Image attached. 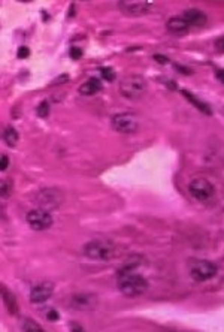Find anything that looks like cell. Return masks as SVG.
<instances>
[{"mask_svg": "<svg viewBox=\"0 0 224 332\" xmlns=\"http://www.w3.org/2000/svg\"><path fill=\"white\" fill-rule=\"evenodd\" d=\"M117 278H118V289H120V292L124 296H127V298L140 296L148 289V281L142 276L136 274L133 271V267H130V265L123 267L117 273Z\"/></svg>", "mask_w": 224, "mask_h": 332, "instance_id": "obj_1", "label": "cell"}, {"mask_svg": "<svg viewBox=\"0 0 224 332\" xmlns=\"http://www.w3.org/2000/svg\"><path fill=\"white\" fill-rule=\"evenodd\" d=\"M148 84L146 80L140 75H126L120 81V93L123 97L129 101H138L145 93H146Z\"/></svg>", "mask_w": 224, "mask_h": 332, "instance_id": "obj_2", "label": "cell"}, {"mask_svg": "<svg viewBox=\"0 0 224 332\" xmlns=\"http://www.w3.org/2000/svg\"><path fill=\"white\" fill-rule=\"evenodd\" d=\"M83 253L91 260H109L115 253V247L108 240H93L83 247Z\"/></svg>", "mask_w": 224, "mask_h": 332, "instance_id": "obj_3", "label": "cell"}, {"mask_svg": "<svg viewBox=\"0 0 224 332\" xmlns=\"http://www.w3.org/2000/svg\"><path fill=\"white\" fill-rule=\"evenodd\" d=\"M217 265L211 260L206 259H199V260H192L190 262V277L195 281H208L211 278L217 276Z\"/></svg>", "mask_w": 224, "mask_h": 332, "instance_id": "obj_4", "label": "cell"}, {"mask_svg": "<svg viewBox=\"0 0 224 332\" xmlns=\"http://www.w3.org/2000/svg\"><path fill=\"white\" fill-rule=\"evenodd\" d=\"M111 126L115 132L129 135V134H135L139 129V121L133 114L120 112L111 118Z\"/></svg>", "mask_w": 224, "mask_h": 332, "instance_id": "obj_5", "label": "cell"}, {"mask_svg": "<svg viewBox=\"0 0 224 332\" xmlns=\"http://www.w3.org/2000/svg\"><path fill=\"white\" fill-rule=\"evenodd\" d=\"M189 192L199 202H208L214 197L215 187L206 178H195L189 184Z\"/></svg>", "mask_w": 224, "mask_h": 332, "instance_id": "obj_6", "label": "cell"}, {"mask_svg": "<svg viewBox=\"0 0 224 332\" xmlns=\"http://www.w3.org/2000/svg\"><path fill=\"white\" fill-rule=\"evenodd\" d=\"M153 6L154 5L151 2H145V0H121V2H118V8H120L121 14L126 17L146 15L153 9Z\"/></svg>", "mask_w": 224, "mask_h": 332, "instance_id": "obj_7", "label": "cell"}, {"mask_svg": "<svg viewBox=\"0 0 224 332\" xmlns=\"http://www.w3.org/2000/svg\"><path fill=\"white\" fill-rule=\"evenodd\" d=\"M26 221L33 230H47L53 226V216L44 208H36L28 211Z\"/></svg>", "mask_w": 224, "mask_h": 332, "instance_id": "obj_8", "label": "cell"}, {"mask_svg": "<svg viewBox=\"0 0 224 332\" xmlns=\"http://www.w3.org/2000/svg\"><path fill=\"white\" fill-rule=\"evenodd\" d=\"M53 292H54V284L53 283H50V281L38 283L30 290V301L33 304H42V303H45V301H48L51 298Z\"/></svg>", "mask_w": 224, "mask_h": 332, "instance_id": "obj_9", "label": "cell"}, {"mask_svg": "<svg viewBox=\"0 0 224 332\" xmlns=\"http://www.w3.org/2000/svg\"><path fill=\"white\" fill-rule=\"evenodd\" d=\"M182 18L187 21V24L190 27H205L208 23V17L203 11L197 9V8H192V9H185L182 14Z\"/></svg>", "mask_w": 224, "mask_h": 332, "instance_id": "obj_10", "label": "cell"}, {"mask_svg": "<svg viewBox=\"0 0 224 332\" xmlns=\"http://www.w3.org/2000/svg\"><path fill=\"white\" fill-rule=\"evenodd\" d=\"M97 304V296L91 293H78L70 300V305L77 310H91Z\"/></svg>", "mask_w": 224, "mask_h": 332, "instance_id": "obj_11", "label": "cell"}, {"mask_svg": "<svg viewBox=\"0 0 224 332\" xmlns=\"http://www.w3.org/2000/svg\"><path fill=\"white\" fill-rule=\"evenodd\" d=\"M166 28L169 33H172L173 36H184L189 33L190 26L187 24V21L182 17H172L169 18L166 23Z\"/></svg>", "mask_w": 224, "mask_h": 332, "instance_id": "obj_12", "label": "cell"}, {"mask_svg": "<svg viewBox=\"0 0 224 332\" xmlns=\"http://www.w3.org/2000/svg\"><path fill=\"white\" fill-rule=\"evenodd\" d=\"M102 83H100V80H97V78H90L88 81H85L81 87H80V93L83 94V96H93V94H96V93H99L100 90H102Z\"/></svg>", "mask_w": 224, "mask_h": 332, "instance_id": "obj_13", "label": "cell"}, {"mask_svg": "<svg viewBox=\"0 0 224 332\" xmlns=\"http://www.w3.org/2000/svg\"><path fill=\"white\" fill-rule=\"evenodd\" d=\"M181 93H182V96H184L189 102H192L200 112H203V114H206V115H211V114H212L209 105L205 104V102H202V101H199L193 93H190V91H187V90H181Z\"/></svg>", "mask_w": 224, "mask_h": 332, "instance_id": "obj_14", "label": "cell"}, {"mask_svg": "<svg viewBox=\"0 0 224 332\" xmlns=\"http://www.w3.org/2000/svg\"><path fill=\"white\" fill-rule=\"evenodd\" d=\"M2 295H3V301H5L6 307L9 308V311H11L12 314H15L17 310H18V305H17V301H15L14 295H12L5 286H2Z\"/></svg>", "mask_w": 224, "mask_h": 332, "instance_id": "obj_15", "label": "cell"}, {"mask_svg": "<svg viewBox=\"0 0 224 332\" xmlns=\"http://www.w3.org/2000/svg\"><path fill=\"white\" fill-rule=\"evenodd\" d=\"M3 141L9 145V147H15L17 142H18V132L15 130V127L12 126H8L5 130H3Z\"/></svg>", "mask_w": 224, "mask_h": 332, "instance_id": "obj_16", "label": "cell"}, {"mask_svg": "<svg viewBox=\"0 0 224 332\" xmlns=\"http://www.w3.org/2000/svg\"><path fill=\"white\" fill-rule=\"evenodd\" d=\"M36 114H38V117H41V118H47V117L50 115V104H48L47 101H42V102L38 105V108H36Z\"/></svg>", "mask_w": 224, "mask_h": 332, "instance_id": "obj_17", "label": "cell"}, {"mask_svg": "<svg viewBox=\"0 0 224 332\" xmlns=\"http://www.w3.org/2000/svg\"><path fill=\"white\" fill-rule=\"evenodd\" d=\"M23 331L26 332H42L44 329L36 323V322H33V320H30V319H26L24 320V323H23Z\"/></svg>", "mask_w": 224, "mask_h": 332, "instance_id": "obj_18", "label": "cell"}, {"mask_svg": "<svg viewBox=\"0 0 224 332\" xmlns=\"http://www.w3.org/2000/svg\"><path fill=\"white\" fill-rule=\"evenodd\" d=\"M11 193H12V184L9 181H2V186H0L2 197H9Z\"/></svg>", "mask_w": 224, "mask_h": 332, "instance_id": "obj_19", "label": "cell"}, {"mask_svg": "<svg viewBox=\"0 0 224 332\" xmlns=\"http://www.w3.org/2000/svg\"><path fill=\"white\" fill-rule=\"evenodd\" d=\"M100 74H102V77L106 80V81H114L115 80V74H114V71H112L111 68H102L100 69Z\"/></svg>", "mask_w": 224, "mask_h": 332, "instance_id": "obj_20", "label": "cell"}, {"mask_svg": "<svg viewBox=\"0 0 224 332\" xmlns=\"http://www.w3.org/2000/svg\"><path fill=\"white\" fill-rule=\"evenodd\" d=\"M214 47H215V51H217V53H220V54H224V36L218 38V39L215 41Z\"/></svg>", "mask_w": 224, "mask_h": 332, "instance_id": "obj_21", "label": "cell"}, {"mask_svg": "<svg viewBox=\"0 0 224 332\" xmlns=\"http://www.w3.org/2000/svg\"><path fill=\"white\" fill-rule=\"evenodd\" d=\"M70 55H72L73 60H78V58H81V55H83V50L78 48V47H73V48H70Z\"/></svg>", "mask_w": 224, "mask_h": 332, "instance_id": "obj_22", "label": "cell"}, {"mask_svg": "<svg viewBox=\"0 0 224 332\" xmlns=\"http://www.w3.org/2000/svg\"><path fill=\"white\" fill-rule=\"evenodd\" d=\"M28 55H30V51H28L27 47H21V48L18 50V53H17V57H18V58H27Z\"/></svg>", "mask_w": 224, "mask_h": 332, "instance_id": "obj_23", "label": "cell"}, {"mask_svg": "<svg viewBox=\"0 0 224 332\" xmlns=\"http://www.w3.org/2000/svg\"><path fill=\"white\" fill-rule=\"evenodd\" d=\"M8 166H9V157L3 154V156L0 157V169H2V171H6Z\"/></svg>", "mask_w": 224, "mask_h": 332, "instance_id": "obj_24", "label": "cell"}, {"mask_svg": "<svg viewBox=\"0 0 224 332\" xmlns=\"http://www.w3.org/2000/svg\"><path fill=\"white\" fill-rule=\"evenodd\" d=\"M47 317H48V320H58L60 319V314L57 313V310H50L48 311V314H47Z\"/></svg>", "mask_w": 224, "mask_h": 332, "instance_id": "obj_25", "label": "cell"}, {"mask_svg": "<svg viewBox=\"0 0 224 332\" xmlns=\"http://www.w3.org/2000/svg\"><path fill=\"white\" fill-rule=\"evenodd\" d=\"M154 60H156L157 63H162V64H165V63H169L168 57H166V55H162V54L154 55Z\"/></svg>", "mask_w": 224, "mask_h": 332, "instance_id": "obj_26", "label": "cell"}, {"mask_svg": "<svg viewBox=\"0 0 224 332\" xmlns=\"http://www.w3.org/2000/svg\"><path fill=\"white\" fill-rule=\"evenodd\" d=\"M67 80H69V77H67V75H61V77H58L57 80H54L51 85H58V84H63L64 81H67Z\"/></svg>", "mask_w": 224, "mask_h": 332, "instance_id": "obj_27", "label": "cell"}, {"mask_svg": "<svg viewBox=\"0 0 224 332\" xmlns=\"http://www.w3.org/2000/svg\"><path fill=\"white\" fill-rule=\"evenodd\" d=\"M215 78H217V80H218V81H220L221 84H224V71L223 69H220V71H217V72H215Z\"/></svg>", "mask_w": 224, "mask_h": 332, "instance_id": "obj_28", "label": "cell"}, {"mask_svg": "<svg viewBox=\"0 0 224 332\" xmlns=\"http://www.w3.org/2000/svg\"><path fill=\"white\" fill-rule=\"evenodd\" d=\"M175 69H181L179 72H182V74H185V75H187V74H192V71H190L189 68H181L179 64H175Z\"/></svg>", "mask_w": 224, "mask_h": 332, "instance_id": "obj_29", "label": "cell"}]
</instances>
